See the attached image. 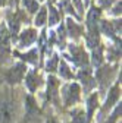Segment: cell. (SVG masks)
Returning <instances> with one entry per match:
<instances>
[{
    "mask_svg": "<svg viewBox=\"0 0 122 123\" xmlns=\"http://www.w3.org/2000/svg\"><path fill=\"white\" fill-rule=\"evenodd\" d=\"M63 57L66 60L72 62L75 66H80L81 69L88 68V65H90V57H88L85 49L78 44H69V54H63Z\"/></svg>",
    "mask_w": 122,
    "mask_h": 123,
    "instance_id": "1",
    "label": "cell"
},
{
    "mask_svg": "<svg viewBox=\"0 0 122 123\" xmlns=\"http://www.w3.org/2000/svg\"><path fill=\"white\" fill-rule=\"evenodd\" d=\"M59 97H62L63 105L71 107V105L77 104V103L80 101V97H81V88H80V85H78L77 82L66 84V85H63L62 92H59Z\"/></svg>",
    "mask_w": 122,
    "mask_h": 123,
    "instance_id": "2",
    "label": "cell"
},
{
    "mask_svg": "<svg viewBox=\"0 0 122 123\" xmlns=\"http://www.w3.org/2000/svg\"><path fill=\"white\" fill-rule=\"evenodd\" d=\"M27 65L24 62H16V63H13V66H10L6 73H5V79L9 85H18L27 73Z\"/></svg>",
    "mask_w": 122,
    "mask_h": 123,
    "instance_id": "3",
    "label": "cell"
},
{
    "mask_svg": "<svg viewBox=\"0 0 122 123\" xmlns=\"http://www.w3.org/2000/svg\"><path fill=\"white\" fill-rule=\"evenodd\" d=\"M10 32L6 26V24L0 25V62H7L12 53V47H10Z\"/></svg>",
    "mask_w": 122,
    "mask_h": 123,
    "instance_id": "4",
    "label": "cell"
},
{
    "mask_svg": "<svg viewBox=\"0 0 122 123\" xmlns=\"http://www.w3.org/2000/svg\"><path fill=\"white\" fill-rule=\"evenodd\" d=\"M99 25H100L99 31H102L106 37L112 38L115 43L121 41V19L119 21H100Z\"/></svg>",
    "mask_w": 122,
    "mask_h": 123,
    "instance_id": "5",
    "label": "cell"
},
{
    "mask_svg": "<svg viewBox=\"0 0 122 123\" xmlns=\"http://www.w3.org/2000/svg\"><path fill=\"white\" fill-rule=\"evenodd\" d=\"M16 40H18L16 47L19 50H24V49L27 50L38 40V31H37V28H25L21 31V34H18Z\"/></svg>",
    "mask_w": 122,
    "mask_h": 123,
    "instance_id": "6",
    "label": "cell"
},
{
    "mask_svg": "<svg viewBox=\"0 0 122 123\" xmlns=\"http://www.w3.org/2000/svg\"><path fill=\"white\" fill-rule=\"evenodd\" d=\"M27 19V16L24 15L22 10H16V12H9L7 13V29L10 32V37L13 40H16L18 37V32H19V28H21V24Z\"/></svg>",
    "mask_w": 122,
    "mask_h": 123,
    "instance_id": "7",
    "label": "cell"
},
{
    "mask_svg": "<svg viewBox=\"0 0 122 123\" xmlns=\"http://www.w3.org/2000/svg\"><path fill=\"white\" fill-rule=\"evenodd\" d=\"M102 16V10L99 6H91L87 13V32H99V22Z\"/></svg>",
    "mask_w": 122,
    "mask_h": 123,
    "instance_id": "8",
    "label": "cell"
},
{
    "mask_svg": "<svg viewBox=\"0 0 122 123\" xmlns=\"http://www.w3.org/2000/svg\"><path fill=\"white\" fill-rule=\"evenodd\" d=\"M15 107L10 100L0 101V123H13Z\"/></svg>",
    "mask_w": 122,
    "mask_h": 123,
    "instance_id": "9",
    "label": "cell"
},
{
    "mask_svg": "<svg viewBox=\"0 0 122 123\" xmlns=\"http://www.w3.org/2000/svg\"><path fill=\"white\" fill-rule=\"evenodd\" d=\"M41 81H43V78H41V75L37 72V69L27 70V73H25V85H27L29 92H35L40 88V85L43 84Z\"/></svg>",
    "mask_w": 122,
    "mask_h": 123,
    "instance_id": "10",
    "label": "cell"
},
{
    "mask_svg": "<svg viewBox=\"0 0 122 123\" xmlns=\"http://www.w3.org/2000/svg\"><path fill=\"white\" fill-rule=\"evenodd\" d=\"M78 79L81 81V85L84 86V91L88 92L91 91L94 86H96V79L93 76V70H91L90 68H82L80 72H78Z\"/></svg>",
    "mask_w": 122,
    "mask_h": 123,
    "instance_id": "11",
    "label": "cell"
},
{
    "mask_svg": "<svg viewBox=\"0 0 122 123\" xmlns=\"http://www.w3.org/2000/svg\"><path fill=\"white\" fill-rule=\"evenodd\" d=\"M119 98H121V88H119L118 84H115V85L109 89V92H108V98H106V101H104V104H103V107H102V113L104 114L106 111H109L112 107H113V104L118 103Z\"/></svg>",
    "mask_w": 122,
    "mask_h": 123,
    "instance_id": "12",
    "label": "cell"
},
{
    "mask_svg": "<svg viewBox=\"0 0 122 123\" xmlns=\"http://www.w3.org/2000/svg\"><path fill=\"white\" fill-rule=\"evenodd\" d=\"M65 29H66L68 35H69L72 40H78V38L84 34V28H82L78 22H75L71 16H68V18H66V25H65Z\"/></svg>",
    "mask_w": 122,
    "mask_h": 123,
    "instance_id": "13",
    "label": "cell"
},
{
    "mask_svg": "<svg viewBox=\"0 0 122 123\" xmlns=\"http://www.w3.org/2000/svg\"><path fill=\"white\" fill-rule=\"evenodd\" d=\"M59 81L54 78V76H49L47 79V98L49 101H53V103H59Z\"/></svg>",
    "mask_w": 122,
    "mask_h": 123,
    "instance_id": "14",
    "label": "cell"
},
{
    "mask_svg": "<svg viewBox=\"0 0 122 123\" xmlns=\"http://www.w3.org/2000/svg\"><path fill=\"white\" fill-rule=\"evenodd\" d=\"M112 78V69L109 68V66H100V68H97L96 69V82H99L100 84V86L102 88H106V84H109L110 79Z\"/></svg>",
    "mask_w": 122,
    "mask_h": 123,
    "instance_id": "15",
    "label": "cell"
},
{
    "mask_svg": "<svg viewBox=\"0 0 122 123\" xmlns=\"http://www.w3.org/2000/svg\"><path fill=\"white\" fill-rule=\"evenodd\" d=\"M15 54H16L21 62H24V63H31L33 66H35L38 63V49H29L27 53H18V51H15Z\"/></svg>",
    "mask_w": 122,
    "mask_h": 123,
    "instance_id": "16",
    "label": "cell"
},
{
    "mask_svg": "<svg viewBox=\"0 0 122 123\" xmlns=\"http://www.w3.org/2000/svg\"><path fill=\"white\" fill-rule=\"evenodd\" d=\"M99 107V94L94 92V94H91L88 98H87V120H91L93 119V114L94 111L97 110Z\"/></svg>",
    "mask_w": 122,
    "mask_h": 123,
    "instance_id": "17",
    "label": "cell"
},
{
    "mask_svg": "<svg viewBox=\"0 0 122 123\" xmlns=\"http://www.w3.org/2000/svg\"><path fill=\"white\" fill-rule=\"evenodd\" d=\"M57 72H59V76L65 81H71L74 79V72L71 70L69 65L66 63V60H59V66H57Z\"/></svg>",
    "mask_w": 122,
    "mask_h": 123,
    "instance_id": "18",
    "label": "cell"
},
{
    "mask_svg": "<svg viewBox=\"0 0 122 123\" xmlns=\"http://www.w3.org/2000/svg\"><path fill=\"white\" fill-rule=\"evenodd\" d=\"M46 22H47V7L43 6L38 9V12L35 13V18H34V25L35 28H41L46 25Z\"/></svg>",
    "mask_w": 122,
    "mask_h": 123,
    "instance_id": "19",
    "label": "cell"
},
{
    "mask_svg": "<svg viewBox=\"0 0 122 123\" xmlns=\"http://www.w3.org/2000/svg\"><path fill=\"white\" fill-rule=\"evenodd\" d=\"M91 51H93L91 53V63H93V66L97 69V68H100L103 65V47L99 45V47H96Z\"/></svg>",
    "mask_w": 122,
    "mask_h": 123,
    "instance_id": "20",
    "label": "cell"
},
{
    "mask_svg": "<svg viewBox=\"0 0 122 123\" xmlns=\"http://www.w3.org/2000/svg\"><path fill=\"white\" fill-rule=\"evenodd\" d=\"M60 12H59V9L57 7H54L53 5H49V21H47V24H49V26H54V25H57L59 22H60Z\"/></svg>",
    "mask_w": 122,
    "mask_h": 123,
    "instance_id": "21",
    "label": "cell"
},
{
    "mask_svg": "<svg viewBox=\"0 0 122 123\" xmlns=\"http://www.w3.org/2000/svg\"><path fill=\"white\" fill-rule=\"evenodd\" d=\"M108 59L113 60V62H118L121 59V41L115 43L113 45L109 47V50H108Z\"/></svg>",
    "mask_w": 122,
    "mask_h": 123,
    "instance_id": "22",
    "label": "cell"
},
{
    "mask_svg": "<svg viewBox=\"0 0 122 123\" xmlns=\"http://www.w3.org/2000/svg\"><path fill=\"white\" fill-rule=\"evenodd\" d=\"M57 66H59V56L54 53L52 57H49L47 60H46V72H49V73H53L57 70Z\"/></svg>",
    "mask_w": 122,
    "mask_h": 123,
    "instance_id": "23",
    "label": "cell"
},
{
    "mask_svg": "<svg viewBox=\"0 0 122 123\" xmlns=\"http://www.w3.org/2000/svg\"><path fill=\"white\" fill-rule=\"evenodd\" d=\"M71 116H72V123H87V114L84 113V110L81 109H74L71 111Z\"/></svg>",
    "mask_w": 122,
    "mask_h": 123,
    "instance_id": "24",
    "label": "cell"
},
{
    "mask_svg": "<svg viewBox=\"0 0 122 123\" xmlns=\"http://www.w3.org/2000/svg\"><path fill=\"white\" fill-rule=\"evenodd\" d=\"M22 6L25 7V10L28 13H37L38 9H40V3L37 0H22Z\"/></svg>",
    "mask_w": 122,
    "mask_h": 123,
    "instance_id": "25",
    "label": "cell"
},
{
    "mask_svg": "<svg viewBox=\"0 0 122 123\" xmlns=\"http://www.w3.org/2000/svg\"><path fill=\"white\" fill-rule=\"evenodd\" d=\"M121 116V103L115 107V110H113V113L110 114V116H108V120H106L104 123H116V120H118V117Z\"/></svg>",
    "mask_w": 122,
    "mask_h": 123,
    "instance_id": "26",
    "label": "cell"
},
{
    "mask_svg": "<svg viewBox=\"0 0 122 123\" xmlns=\"http://www.w3.org/2000/svg\"><path fill=\"white\" fill-rule=\"evenodd\" d=\"M116 2V0H97V3H99V6L100 7H104V9H108V7H110L113 3Z\"/></svg>",
    "mask_w": 122,
    "mask_h": 123,
    "instance_id": "27",
    "label": "cell"
},
{
    "mask_svg": "<svg viewBox=\"0 0 122 123\" xmlns=\"http://www.w3.org/2000/svg\"><path fill=\"white\" fill-rule=\"evenodd\" d=\"M121 0H119V2H118V0H116V2H115V7H113V10H112V15H115V16H121Z\"/></svg>",
    "mask_w": 122,
    "mask_h": 123,
    "instance_id": "28",
    "label": "cell"
},
{
    "mask_svg": "<svg viewBox=\"0 0 122 123\" xmlns=\"http://www.w3.org/2000/svg\"><path fill=\"white\" fill-rule=\"evenodd\" d=\"M7 2H9V0H0V7H5L7 5Z\"/></svg>",
    "mask_w": 122,
    "mask_h": 123,
    "instance_id": "29",
    "label": "cell"
},
{
    "mask_svg": "<svg viewBox=\"0 0 122 123\" xmlns=\"http://www.w3.org/2000/svg\"><path fill=\"white\" fill-rule=\"evenodd\" d=\"M46 123H59V122H57L56 119H53V117H50V119H49L47 122H46Z\"/></svg>",
    "mask_w": 122,
    "mask_h": 123,
    "instance_id": "30",
    "label": "cell"
},
{
    "mask_svg": "<svg viewBox=\"0 0 122 123\" xmlns=\"http://www.w3.org/2000/svg\"><path fill=\"white\" fill-rule=\"evenodd\" d=\"M37 2H38V3H40V2H44V0H37Z\"/></svg>",
    "mask_w": 122,
    "mask_h": 123,
    "instance_id": "31",
    "label": "cell"
},
{
    "mask_svg": "<svg viewBox=\"0 0 122 123\" xmlns=\"http://www.w3.org/2000/svg\"><path fill=\"white\" fill-rule=\"evenodd\" d=\"M53 2H56V0H53Z\"/></svg>",
    "mask_w": 122,
    "mask_h": 123,
    "instance_id": "32",
    "label": "cell"
}]
</instances>
